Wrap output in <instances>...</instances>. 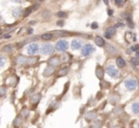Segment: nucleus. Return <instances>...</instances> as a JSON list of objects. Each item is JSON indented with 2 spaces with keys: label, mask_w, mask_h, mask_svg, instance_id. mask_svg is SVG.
I'll use <instances>...</instances> for the list:
<instances>
[{
  "label": "nucleus",
  "mask_w": 139,
  "mask_h": 128,
  "mask_svg": "<svg viewBox=\"0 0 139 128\" xmlns=\"http://www.w3.org/2000/svg\"><path fill=\"white\" fill-rule=\"evenodd\" d=\"M41 53L44 55H48V54H52V52H53V47H52V45L51 44H43L42 46H41Z\"/></svg>",
  "instance_id": "obj_1"
},
{
  "label": "nucleus",
  "mask_w": 139,
  "mask_h": 128,
  "mask_svg": "<svg viewBox=\"0 0 139 128\" xmlns=\"http://www.w3.org/2000/svg\"><path fill=\"white\" fill-rule=\"evenodd\" d=\"M56 49L58 51H65L68 49L69 47V44L66 40H60L58 42L56 43Z\"/></svg>",
  "instance_id": "obj_2"
},
{
  "label": "nucleus",
  "mask_w": 139,
  "mask_h": 128,
  "mask_svg": "<svg viewBox=\"0 0 139 128\" xmlns=\"http://www.w3.org/2000/svg\"><path fill=\"white\" fill-rule=\"evenodd\" d=\"M94 51V47H92L91 44H87L82 47V55L83 56H89Z\"/></svg>",
  "instance_id": "obj_3"
},
{
  "label": "nucleus",
  "mask_w": 139,
  "mask_h": 128,
  "mask_svg": "<svg viewBox=\"0 0 139 128\" xmlns=\"http://www.w3.org/2000/svg\"><path fill=\"white\" fill-rule=\"evenodd\" d=\"M125 85L129 90H134L137 86V82L134 79H128L125 82Z\"/></svg>",
  "instance_id": "obj_4"
},
{
  "label": "nucleus",
  "mask_w": 139,
  "mask_h": 128,
  "mask_svg": "<svg viewBox=\"0 0 139 128\" xmlns=\"http://www.w3.org/2000/svg\"><path fill=\"white\" fill-rule=\"evenodd\" d=\"M107 73L112 78H117L118 77V75H119V72H118V69H116L113 66H107Z\"/></svg>",
  "instance_id": "obj_5"
},
{
  "label": "nucleus",
  "mask_w": 139,
  "mask_h": 128,
  "mask_svg": "<svg viewBox=\"0 0 139 128\" xmlns=\"http://www.w3.org/2000/svg\"><path fill=\"white\" fill-rule=\"evenodd\" d=\"M38 49H39L38 45L35 43H32L28 46V53L30 55H34L38 51Z\"/></svg>",
  "instance_id": "obj_6"
},
{
  "label": "nucleus",
  "mask_w": 139,
  "mask_h": 128,
  "mask_svg": "<svg viewBox=\"0 0 139 128\" xmlns=\"http://www.w3.org/2000/svg\"><path fill=\"white\" fill-rule=\"evenodd\" d=\"M115 27H110L107 29V31L105 32V36L107 37V38H111V35H113L115 33Z\"/></svg>",
  "instance_id": "obj_7"
},
{
  "label": "nucleus",
  "mask_w": 139,
  "mask_h": 128,
  "mask_svg": "<svg viewBox=\"0 0 139 128\" xmlns=\"http://www.w3.org/2000/svg\"><path fill=\"white\" fill-rule=\"evenodd\" d=\"M94 42H95L96 46H98V47H103L104 45H105L104 39L102 37H100V36H96L95 39H94Z\"/></svg>",
  "instance_id": "obj_8"
},
{
  "label": "nucleus",
  "mask_w": 139,
  "mask_h": 128,
  "mask_svg": "<svg viewBox=\"0 0 139 128\" xmlns=\"http://www.w3.org/2000/svg\"><path fill=\"white\" fill-rule=\"evenodd\" d=\"M72 47L73 49H79L81 47V43L78 41V40H72Z\"/></svg>",
  "instance_id": "obj_9"
},
{
  "label": "nucleus",
  "mask_w": 139,
  "mask_h": 128,
  "mask_svg": "<svg viewBox=\"0 0 139 128\" xmlns=\"http://www.w3.org/2000/svg\"><path fill=\"white\" fill-rule=\"evenodd\" d=\"M116 65L119 66V67H123V66H125L126 63H125V61H124L123 58H121V57H118V58L116 59Z\"/></svg>",
  "instance_id": "obj_10"
},
{
  "label": "nucleus",
  "mask_w": 139,
  "mask_h": 128,
  "mask_svg": "<svg viewBox=\"0 0 139 128\" xmlns=\"http://www.w3.org/2000/svg\"><path fill=\"white\" fill-rule=\"evenodd\" d=\"M21 14H22V10L20 8H16L12 11V15L14 17H19Z\"/></svg>",
  "instance_id": "obj_11"
},
{
  "label": "nucleus",
  "mask_w": 139,
  "mask_h": 128,
  "mask_svg": "<svg viewBox=\"0 0 139 128\" xmlns=\"http://www.w3.org/2000/svg\"><path fill=\"white\" fill-rule=\"evenodd\" d=\"M131 109H132V112L134 113V114H139V103H134V104H132Z\"/></svg>",
  "instance_id": "obj_12"
},
{
  "label": "nucleus",
  "mask_w": 139,
  "mask_h": 128,
  "mask_svg": "<svg viewBox=\"0 0 139 128\" xmlns=\"http://www.w3.org/2000/svg\"><path fill=\"white\" fill-rule=\"evenodd\" d=\"M49 64L52 65V66H57V65H59V59L56 58V57L52 58L50 61H49Z\"/></svg>",
  "instance_id": "obj_13"
},
{
  "label": "nucleus",
  "mask_w": 139,
  "mask_h": 128,
  "mask_svg": "<svg viewBox=\"0 0 139 128\" xmlns=\"http://www.w3.org/2000/svg\"><path fill=\"white\" fill-rule=\"evenodd\" d=\"M51 15H52V12H50V11H48V10H47V11H44V12H42V17L45 18V19H46V18H50Z\"/></svg>",
  "instance_id": "obj_14"
},
{
  "label": "nucleus",
  "mask_w": 139,
  "mask_h": 128,
  "mask_svg": "<svg viewBox=\"0 0 139 128\" xmlns=\"http://www.w3.org/2000/svg\"><path fill=\"white\" fill-rule=\"evenodd\" d=\"M52 38V33H45L41 36V39H43V40H51Z\"/></svg>",
  "instance_id": "obj_15"
},
{
  "label": "nucleus",
  "mask_w": 139,
  "mask_h": 128,
  "mask_svg": "<svg viewBox=\"0 0 139 128\" xmlns=\"http://www.w3.org/2000/svg\"><path fill=\"white\" fill-rule=\"evenodd\" d=\"M126 19H127V22H128V24H129V27H131V28L134 27L133 22L131 21V15H130V14H128V16H126Z\"/></svg>",
  "instance_id": "obj_16"
},
{
  "label": "nucleus",
  "mask_w": 139,
  "mask_h": 128,
  "mask_svg": "<svg viewBox=\"0 0 139 128\" xmlns=\"http://www.w3.org/2000/svg\"><path fill=\"white\" fill-rule=\"evenodd\" d=\"M26 61H27V58L24 57V56H19L17 58V63H19V64H24Z\"/></svg>",
  "instance_id": "obj_17"
},
{
  "label": "nucleus",
  "mask_w": 139,
  "mask_h": 128,
  "mask_svg": "<svg viewBox=\"0 0 139 128\" xmlns=\"http://www.w3.org/2000/svg\"><path fill=\"white\" fill-rule=\"evenodd\" d=\"M96 76L98 78H103V70L100 69L99 67L96 69Z\"/></svg>",
  "instance_id": "obj_18"
},
{
  "label": "nucleus",
  "mask_w": 139,
  "mask_h": 128,
  "mask_svg": "<svg viewBox=\"0 0 139 128\" xmlns=\"http://www.w3.org/2000/svg\"><path fill=\"white\" fill-rule=\"evenodd\" d=\"M126 1H127V0H116V2H115V3H116V5H117V6L122 7V6H123L125 3H126Z\"/></svg>",
  "instance_id": "obj_19"
},
{
  "label": "nucleus",
  "mask_w": 139,
  "mask_h": 128,
  "mask_svg": "<svg viewBox=\"0 0 139 128\" xmlns=\"http://www.w3.org/2000/svg\"><path fill=\"white\" fill-rule=\"evenodd\" d=\"M12 48H13V47H12V45H8V46H6V47L3 48V49H4V51H7V52H9V51L12 50Z\"/></svg>",
  "instance_id": "obj_20"
},
{
  "label": "nucleus",
  "mask_w": 139,
  "mask_h": 128,
  "mask_svg": "<svg viewBox=\"0 0 139 128\" xmlns=\"http://www.w3.org/2000/svg\"><path fill=\"white\" fill-rule=\"evenodd\" d=\"M39 98H40L39 95H35V96H33V97L32 98V103H38Z\"/></svg>",
  "instance_id": "obj_21"
},
{
  "label": "nucleus",
  "mask_w": 139,
  "mask_h": 128,
  "mask_svg": "<svg viewBox=\"0 0 139 128\" xmlns=\"http://www.w3.org/2000/svg\"><path fill=\"white\" fill-rule=\"evenodd\" d=\"M57 16L60 17V18H63V17H66V16H67V13L64 12H57Z\"/></svg>",
  "instance_id": "obj_22"
},
{
  "label": "nucleus",
  "mask_w": 139,
  "mask_h": 128,
  "mask_svg": "<svg viewBox=\"0 0 139 128\" xmlns=\"http://www.w3.org/2000/svg\"><path fill=\"white\" fill-rule=\"evenodd\" d=\"M68 73V69L67 68H65V69H61L59 71V73H58V75L59 76H62V75H65V74Z\"/></svg>",
  "instance_id": "obj_23"
},
{
  "label": "nucleus",
  "mask_w": 139,
  "mask_h": 128,
  "mask_svg": "<svg viewBox=\"0 0 139 128\" xmlns=\"http://www.w3.org/2000/svg\"><path fill=\"white\" fill-rule=\"evenodd\" d=\"M5 63H6V60H5V58H3V57H0V67L4 66Z\"/></svg>",
  "instance_id": "obj_24"
},
{
  "label": "nucleus",
  "mask_w": 139,
  "mask_h": 128,
  "mask_svg": "<svg viewBox=\"0 0 139 128\" xmlns=\"http://www.w3.org/2000/svg\"><path fill=\"white\" fill-rule=\"evenodd\" d=\"M131 64H132V65H134V66H137V65L139 64L138 60H137L136 58H132L131 60Z\"/></svg>",
  "instance_id": "obj_25"
},
{
  "label": "nucleus",
  "mask_w": 139,
  "mask_h": 128,
  "mask_svg": "<svg viewBox=\"0 0 139 128\" xmlns=\"http://www.w3.org/2000/svg\"><path fill=\"white\" fill-rule=\"evenodd\" d=\"M138 48H139L138 45H135V46H132V47H131V50L132 51H137L138 50Z\"/></svg>",
  "instance_id": "obj_26"
},
{
  "label": "nucleus",
  "mask_w": 139,
  "mask_h": 128,
  "mask_svg": "<svg viewBox=\"0 0 139 128\" xmlns=\"http://www.w3.org/2000/svg\"><path fill=\"white\" fill-rule=\"evenodd\" d=\"M4 94H5V88L0 87V96H2V95H4Z\"/></svg>",
  "instance_id": "obj_27"
},
{
  "label": "nucleus",
  "mask_w": 139,
  "mask_h": 128,
  "mask_svg": "<svg viewBox=\"0 0 139 128\" xmlns=\"http://www.w3.org/2000/svg\"><path fill=\"white\" fill-rule=\"evenodd\" d=\"M57 25L60 26V27H62L64 25V21H58V22H57Z\"/></svg>",
  "instance_id": "obj_28"
},
{
  "label": "nucleus",
  "mask_w": 139,
  "mask_h": 128,
  "mask_svg": "<svg viewBox=\"0 0 139 128\" xmlns=\"http://www.w3.org/2000/svg\"><path fill=\"white\" fill-rule=\"evenodd\" d=\"M97 27H98L97 23H92V25H91V29H96Z\"/></svg>",
  "instance_id": "obj_29"
},
{
  "label": "nucleus",
  "mask_w": 139,
  "mask_h": 128,
  "mask_svg": "<svg viewBox=\"0 0 139 128\" xmlns=\"http://www.w3.org/2000/svg\"><path fill=\"white\" fill-rule=\"evenodd\" d=\"M12 2H15V3H21L23 0H12Z\"/></svg>",
  "instance_id": "obj_30"
},
{
  "label": "nucleus",
  "mask_w": 139,
  "mask_h": 128,
  "mask_svg": "<svg viewBox=\"0 0 139 128\" xmlns=\"http://www.w3.org/2000/svg\"><path fill=\"white\" fill-rule=\"evenodd\" d=\"M123 26H124V24H122V23H119L116 25V27H123Z\"/></svg>",
  "instance_id": "obj_31"
},
{
  "label": "nucleus",
  "mask_w": 139,
  "mask_h": 128,
  "mask_svg": "<svg viewBox=\"0 0 139 128\" xmlns=\"http://www.w3.org/2000/svg\"><path fill=\"white\" fill-rule=\"evenodd\" d=\"M108 14H109V15H111V14H112V11H110V10H109V11H108Z\"/></svg>",
  "instance_id": "obj_32"
},
{
  "label": "nucleus",
  "mask_w": 139,
  "mask_h": 128,
  "mask_svg": "<svg viewBox=\"0 0 139 128\" xmlns=\"http://www.w3.org/2000/svg\"><path fill=\"white\" fill-rule=\"evenodd\" d=\"M32 31H32V29H31V30H29V32H28V33H29V34H32Z\"/></svg>",
  "instance_id": "obj_33"
},
{
  "label": "nucleus",
  "mask_w": 139,
  "mask_h": 128,
  "mask_svg": "<svg viewBox=\"0 0 139 128\" xmlns=\"http://www.w3.org/2000/svg\"><path fill=\"white\" fill-rule=\"evenodd\" d=\"M104 2H105V4L106 5L109 4V0H104Z\"/></svg>",
  "instance_id": "obj_34"
},
{
  "label": "nucleus",
  "mask_w": 139,
  "mask_h": 128,
  "mask_svg": "<svg viewBox=\"0 0 139 128\" xmlns=\"http://www.w3.org/2000/svg\"><path fill=\"white\" fill-rule=\"evenodd\" d=\"M136 57H137V58H139V51H137V52H136Z\"/></svg>",
  "instance_id": "obj_35"
},
{
  "label": "nucleus",
  "mask_w": 139,
  "mask_h": 128,
  "mask_svg": "<svg viewBox=\"0 0 139 128\" xmlns=\"http://www.w3.org/2000/svg\"><path fill=\"white\" fill-rule=\"evenodd\" d=\"M10 37H11L10 35H6V36H5V38H10Z\"/></svg>",
  "instance_id": "obj_36"
},
{
  "label": "nucleus",
  "mask_w": 139,
  "mask_h": 128,
  "mask_svg": "<svg viewBox=\"0 0 139 128\" xmlns=\"http://www.w3.org/2000/svg\"><path fill=\"white\" fill-rule=\"evenodd\" d=\"M2 34V31H1V30H0V35Z\"/></svg>",
  "instance_id": "obj_37"
},
{
  "label": "nucleus",
  "mask_w": 139,
  "mask_h": 128,
  "mask_svg": "<svg viewBox=\"0 0 139 128\" xmlns=\"http://www.w3.org/2000/svg\"><path fill=\"white\" fill-rule=\"evenodd\" d=\"M0 20H1V13H0Z\"/></svg>",
  "instance_id": "obj_38"
},
{
  "label": "nucleus",
  "mask_w": 139,
  "mask_h": 128,
  "mask_svg": "<svg viewBox=\"0 0 139 128\" xmlns=\"http://www.w3.org/2000/svg\"><path fill=\"white\" fill-rule=\"evenodd\" d=\"M39 1H44V0H39Z\"/></svg>",
  "instance_id": "obj_39"
},
{
  "label": "nucleus",
  "mask_w": 139,
  "mask_h": 128,
  "mask_svg": "<svg viewBox=\"0 0 139 128\" xmlns=\"http://www.w3.org/2000/svg\"><path fill=\"white\" fill-rule=\"evenodd\" d=\"M138 126H139V124H138Z\"/></svg>",
  "instance_id": "obj_40"
}]
</instances>
